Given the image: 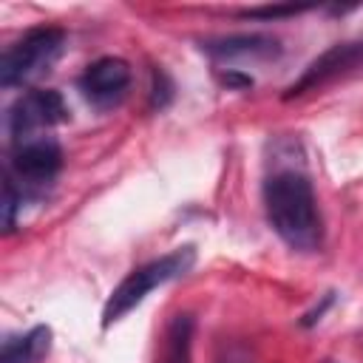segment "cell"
<instances>
[{
    "label": "cell",
    "instance_id": "obj_1",
    "mask_svg": "<svg viewBox=\"0 0 363 363\" xmlns=\"http://www.w3.org/2000/svg\"><path fill=\"white\" fill-rule=\"evenodd\" d=\"M264 210L275 235L298 252H315L323 244V221L312 182L298 170H278L264 182Z\"/></svg>",
    "mask_w": 363,
    "mask_h": 363
},
{
    "label": "cell",
    "instance_id": "obj_2",
    "mask_svg": "<svg viewBox=\"0 0 363 363\" xmlns=\"http://www.w3.org/2000/svg\"><path fill=\"white\" fill-rule=\"evenodd\" d=\"M196 264V247L193 244H184V247H176L170 252H164L162 258H153L136 269H130L119 286L108 295L105 306H102V326L108 329L111 323L122 320L130 309H136L156 286H164L167 281H176L182 275H187Z\"/></svg>",
    "mask_w": 363,
    "mask_h": 363
},
{
    "label": "cell",
    "instance_id": "obj_3",
    "mask_svg": "<svg viewBox=\"0 0 363 363\" xmlns=\"http://www.w3.org/2000/svg\"><path fill=\"white\" fill-rule=\"evenodd\" d=\"M65 31L57 26H37L28 28L17 43H11L0 57V85L17 88L23 82H31L43 71L54 65V60L62 54Z\"/></svg>",
    "mask_w": 363,
    "mask_h": 363
},
{
    "label": "cell",
    "instance_id": "obj_4",
    "mask_svg": "<svg viewBox=\"0 0 363 363\" xmlns=\"http://www.w3.org/2000/svg\"><path fill=\"white\" fill-rule=\"evenodd\" d=\"M62 170V147L57 139L48 136H34L28 142L14 145L9 156L6 176L20 187L23 199H40L43 190L57 179Z\"/></svg>",
    "mask_w": 363,
    "mask_h": 363
},
{
    "label": "cell",
    "instance_id": "obj_5",
    "mask_svg": "<svg viewBox=\"0 0 363 363\" xmlns=\"http://www.w3.org/2000/svg\"><path fill=\"white\" fill-rule=\"evenodd\" d=\"M68 119V105L62 99L60 91L54 88H31L23 96L14 99V105L9 108L6 125H9V136L14 145L34 139L37 130L54 128L60 122Z\"/></svg>",
    "mask_w": 363,
    "mask_h": 363
},
{
    "label": "cell",
    "instance_id": "obj_6",
    "mask_svg": "<svg viewBox=\"0 0 363 363\" xmlns=\"http://www.w3.org/2000/svg\"><path fill=\"white\" fill-rule=\"evenodd\" d=\"M360 68H363V37L335 43L303 68V74L284 91V99H295V96H303L309 91H318V88H323L340 77H349Z\"/></svg>",
    "mask_w": 363,
    "mask_h": 363
},
{
    "label": "cell",
    "instance_id": "obj_7",
    "mask_svg": "<svg viewBox=\"0 0 363 363\" xmlns=\"http://www.w3.org/2000/svg\"><path fill=\"white\" fill-rule=\"evenodd\" d=\"M82 96L96 108H113L130 88V65L122 57H99L79 77Z\"/></svg>",
    "mask_w": 363,
    "mask_h": 363
},
{
    "label": "cell",
    "instance_id": "obj_8",
    "mask_svg": "<svg viewBox=\"0 0 363 363\" xmlns=\"http://www.w3.org/2000/svg\"><path fill=\"white\" fill-rule=\"evenodd\" d=\"M199 48L213 57L216 62H233V60H275L281 54V43L269 34H227V37H210L201 40Z\"/></svg>",
    "mask_w": 363,
    "mask_h": 363
},
{
    "label": "cell",
    "instance_id": "obj_9",
    "mask_svg": "<svg viewBox=\"0 0 363 363\" xmlns=\"http://www.w3.org/2000/svg\"><path fill=\"white\" fill-rule=\"evenodd\" d=\"M51 349V329L37 323L20 337H6L0 349V363H40Z\"/></svg>",
    "mask_w": 363,
    "mask_h": 363
},
{
    "label": "cell",
    "instance_id": "obj_10",
    "mask_svg": "<svg viewBox=\"0 0 363 363\" xmlns=\"http://www.w3.org/2000/svg\"><path fill=\"white\" fill-rule=\"evenodd\" d=\"M193 329H196V318L190 312L173 315L167 329H164V346H162L159 363H190Z\"/></svg>",
    "mask_w": 363,
    "mask_h": 363
},
{
    "label": "cell",
    "instance_id": "obj_11",
    "mask_svg": "<svg viewBox=\"0 0 363 363\" xmlns=\"http://www.w3.org/2000/svg\"><path fill=\"white\" fill-rule=\"evenodd\" d=\"M150 77H153L150 79V108L153 111H164L176 96V85H173V79L167 77V71L162 65H153Z\"/></svg>",
    "mask_w": 363,
    "mask_h": 363
},
{
    "label": "cell",
    "instance_id": "obj_12",
    "mask_svg": "<svg viewBox=\"0 0 363 363\" xmlns=\"http://www.w3.org/2000/svg\"><path fill=\"white\" fill-rule=\"evenodd\" d=\"M312 6H258V9H244L241 17L250 20H284V17H295L301 11H309Z\"/></svg>",
    "mask_w": 363,
    "mask_h": 363
},
{
    "label": "cell",
    "instance_id": "obj_13",
    "mask_svg": "<svg viewBox=\"0 0 363 363\" xmlns=\"http://www.w3.org/2000/svg\"><path fill=\"white\" fill-rule=\"evenodd\" d=\"M216 77H218L221 85H227V88H233V91H247V88H252V77H250V74H241V71H235V68L218 71Z\"/></svg>",
    "mask_w": 363,
    "mask_h": 363
},
{
    "label": "cell",
    "instance_id": "obj_14",
    "mask_svg": "<svg viewBox=\"0 0 363 363\" xmlns=\"http://www.w3.org/2000/svg\"><path fill=\"white\" fill-rule=\"evenodd\" d=\"M332 301H335V292H326V295H323V301H320V306H315L312 312H306V315L301 318V326H315V323L320 320V315L332 306Z\"/></svg>",
    "mask_w": 363,
    "mask_h": 363
},
{
    "label": "cell",
    "instance_id": "obj_15",
    "mask_svg": "<svg viewBox=\"0 0 363 363\" xmlns=\"http://www.w3.org/2000/svg\"><path fill=\"white\" fill-rule=\"evenodd\" d=\"M326 363H332V360H326Z\"/></svg>",
    "mask_w": 363,
    "mask_h": 363
}]
</instances>
